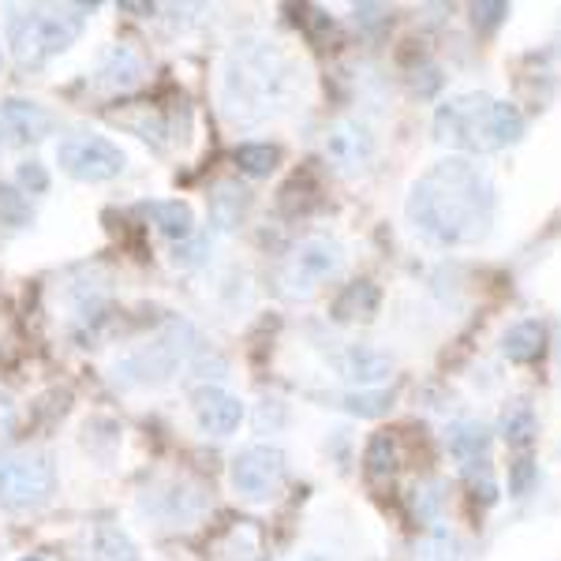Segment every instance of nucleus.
<instances>
[{
    "label": "nucleus",
    "mask_w": 561,
    "mask_h": 561,
    "mask_svg": "<svg viewBox=\"0 0 561 561\" xmlns=\"http://www.w3.org/2000/svg\"><path fill=\"white\" fill-rule=\"evenodd\" d=\"M415 237L434 248H468L491 237L497 192L491 176L465 158H446L412 184L404 203Z\"/></svg>",
    "instance_id": "1"
},
{
    "label": "nucleus",
    "mask_w": 561,
    "mask_h": 561,
    "mask_svg": "<svg viewBox=\"0 0 561 561\" xmlns=\"http://www.w3.org/2000/svg\"><path fill=\"white\" fill-rule=\"evenodd\" d=\"M304 83V68L280 42L243 38L221 65V113L229 124L255 128L270 116L285 113Z\"/></svg>",
    "instance_id": "2"
},
{
    "label": "nucleus",
    "mask_w": 561,
    "mask_h": 561,
    "mask_svg": "<svg viewBox=\"0 0 561 561\" xmlns=\"http://www.w3.org/2000/svg\"><path fill=\"white\" fill-rule=\"evenodd\" d=\"M434 135L446 147L468 153H494L524 139V113L510 102L468 90V94H457L446 105H438Z\"/></svg>",
    "instance_id": "3"
},
{
    "label": "nucleus",
    "mask_w": 561,
    "mask_h": 561,
    "mask_svg": "<svg viewBox=\"0 0 561 561\" xmlns=\"http://www.w3.org/2000/svg\"><path fill=\"white\" fill-rule=\"evenodd\" d=\"M83 12H90L87 4L79 8H60V4H34V8H8V45H12L15 60L20 65L38 68L45 60L60 57L71 42L83 34Z\"/></svg>",
    "instance_id": "4"
},
{
    "label": "nucleus",
    "mask_w": 561,
    "mask_h": 561,
    "mask_svg": "<svg viewBox=\"0 0 561 561\" xmlns=\"http://www.w3.org/2000/svg\"><path fill=\"white\" fill-rule=\"evenodd\" d=\"M57 165L65 169L71 180H83V184H102V180H116L128 165L124 150L113 139L98 131H76L68 139H60L57 147Z\"/></svg>",
    "instance_id": "5"
},
{
    "label": "nucleus",
    "mask_w": 561,
    "mask_h": 561,
    "mask_svg": "<svg viewBox=\"0 0 561 561\" xmlns=\"http://www.w3.org/2000/svg\"><path fill=\"white\" fill-rule=\"evenodd\" d=\"M57 486L53 460L45 454L0 457V505L4 510H34Z\"/></svg>",
    "instance_id": "6"
},
{
    "label": "nucleus",
    "mask_w": 561,
    "mask_h": 561,
    "mask_svg": "<svg viewBox=\"0 0 561 561\" xmlns=\"http://www.w3.org/2000/svg\"><path fill=\"white\" fill-rule=\"evenodd\" d=\"M187 325H173L161 341H153L150 348L131 352L124 356L121 364L113 367L116 386H161L169 382V375L176 370V364H184L187 356L195 352V345H180V333Z\"/></svg>",
    "instance_id": "7"
},
{
    "label": "nucleus",
    "mask_w": 561,
    "mask_h": 561,
    "mask_svg": "<svg viewBox=\"0 0 561 561\" xmlns=\"http://www.w3.org/2000/svg\"><path fill=\"white\" fill-rule=\"evenodd\" d=\"M232 491L248 502H274L288 479V460L277 446H248L232 460Z\"/></svg>",
    "instance_id": "8"
},
{
    "label": "nucleus",
    "mask_w": 561,
    "mask_h": 561,
    "mask_svg": "<svg viewBox=\"0 0 561 561\" xmlns=\"http://www.w3.org/2000/svg\"><path fill=\"white\" fill-rule=\"evenodd\" d=\"M341 262H345V255H341V248L333 240H322V237L304 240L300 248L293 251L288 270H285L288 293H293V296H311L322 280H330L333 274H337Z\"/></svg>",
    "instance_id": "9"
},
{
    "label": "nucleus",
    "mask_w": 561,
    "mask_h": 561,
    "mask_svg": "<svg viewBox=\"0 0 561 561\" xmlns=\"http://www.w3.org/2000/svg\"><path fill=\"white\" fill-rule=\"evenodd\" d=\"M375 153H378V147H375V135H370L367 124L337 121L330 131H325V158H330L345 176L367 173Z\"/></svg>",
    "instance_id": "10"
},
{
    "label": "nucleus",
    "mask_w": 561,
    "mask_h": 561,
    "mask_svg": "<svg viewBox=\"0 0 561 561\" xmlns=\"http://www.w3.org/2000/svg\"><path fill=\"white\" fill-rule=\"evenodd\" d=\"M192 404H195L198 427H203L206 434H214V438H225V434H232L243 423L240 397L225 393V389H217V386L198 389V393L192 397Z\"/></svg>",
    "instance_id": "11"
},
{
    "label": "nucleus",
    "mask_w": 561,
    "mask_h": 561,
    "mask_svg": "<svg viewBox=\"0 0 561 561\" xmlns=\"http://www.w3.org/2000/svg\"><path fill=\"white\" fill-rule=\"evenodd\" d=\"M0 131L12 142H38L53 131V116L34 102L8 98V102H0Z\"/></svg>",
    "instance_id": "12"
},
{
    "label": "nucleus",
    "mask_w": 561,
    "mask_h": 561,
    "mask_svg": "<svg viewBox=\"0 0 561 561\" xmlns=\"http://www.w3.org/2000/svg\"><path fill=\"white\" fill-rule=\"evenodd\" d=\"M337 370L352 386H375V382H382V378H389L393 364H389L386 352H378L370 345H348L337 356Z\"/></svg>",
    "instance_id": "13"
},
{
    "label": "nucleus",
    "mask_w": 561,
    "mask_h": 561,
    "mask_svg": "<svg viewBox=\"0 0 561 561\" xmlns=\"http://www.w3.org/2000/svg\"><path fill=\"white\" fill-rule=\"evenodd\" d=\"M142 79H147V60L131 45H113L102 68H98V83L105 90H135Z\"/></svg>",
    "instance_id": "14"
},
{
    "label": "nucleus",
    "mask_w": 561,
    "mask_h": 561,
    "mask_svg": "<svg viewBox=\"0 0 561 561\" xmlns=\"http://www.w3.org/2000/svg\"><path fill=\"white\" fill-rule=\"evenodd\" d=\"M491 442H494L491 427L479 420H460L446 431V449L460 465H479V460H486L491 457Z\"/></svg>",
    "instance_id": "15"
},
{
    "label": "nucleus",
    "mask_w": 561,
    "mask_h": 561,
    "mask_svg": "<svg viewBox=\"0 0 561 561\" xmlns=\"http://www.w3.org/2000/svg\"><path fill=\"white\" fill-rule=\"evenodd\" d=\"M547 348V330L539 319H520L502 333V352L510 364H536Z\"/></svg>",
    "instance_id": "16"
},
{
    "label": "nucleus",
    "mask_w": 561,
    "mask_h": 561,
    "mask_svg": "<svg viewBox=\"0 0 561 561\" xmlns=\"http://www.w3.org/2000/svg\"><path fill=\"white\" fill-rule=\"evenodd\" d=\"M142 214L158 225L161 237L169 240H192L195 232V217H192V206L180 203V198H161V203H147Z\"/></svg>",
    "instance_id": "17"
},
{
    "label": "nucleus",
    "mask_w": 561,
    "mask_h": 561,
    "mask_svg": "<svg viewBox=\"0 0 561 561\" xmlns=\"http://www.w3.org/2000/svg\"><path fill=\"white\" fill-rule=\"evenodd\" d=\"M378 300H382V293H378L375 280H356V285H348L345 293L333 300L330 314L337 322H364L378 311Z\"/></svg>",
    "instance_id": "18"
},
{
    "label": "nucleus",
    "mask_w": 561,
    "mask_h": 561,
    "mask_svg": "<svg viewBox=\"0 0 561 561\" xmlns=\"http://www.w3.org/2000/svg\"><path fill=\"white\" fill-rule=\"evenodd\" d=\"M536 434H539L536 409H531L528 397H517V401L502 412V438L510 442V446H517V449H528Z\"/></svg>",
    "instance_id": "19"
},
{
    "label": "nucleus",
    "mask_w": 561,
    "mask_h": 561,
    "mask_svg": "<svg viewBox=\"0 0 561 561\" xmlns=\"http://www.w3.org/2000/svg\"><path fill=\"white\" fill-rule=\"evenodd\" d=\"M90 561H139L135 542L113 524H98L90 536Z\"/></svg>",
    "instance_id": "20"
},
{
    "label": "nucleus",
    "mask_w": 561,
    "mask_h": 561,
    "mask_svg": "<svg viewBox=\"0 0 561 561\" xmlns=\"http://www.w3.org/2000/svg\"><path fill=\"white\" fill-rule=\"evenodd\" d=\"M248 187H240V184H221L217 187V195L210 198V217H214V225L217 229H237L240 225V217L243 210H248Z\"/></svg>",
    "instance_id": "21"
},
{
    "label": "nucleus",
    "mask_w": 561,
    "mask_h": 561,
    "mask_svg": "<svg viewBox=\"0 0 561 561\" xmlns=\"http://www.w3.org/2000/svg\"><path fill=\"white\" fill-rule=\"evenodd\" d=\"M397 465H401V454H397L393 434H375V438L367 442V454H364L367 476L375 479V483H382V479L397 472Z\"/></svg>",
    "instance_id": "22"
},
{
    "label": "nucleus",
    "mask_w": 561,
    "mask_h": 561,
    "mask_svg": "<svg viewBox=\"0 0 561 561\" xmlns=\"http://www.w3.org/2000/svg\"><path fill=\"white\" fill-rule=\"evenodd\" d=\"M420 561H468L465 542L457 539V531L434 524L427 536L420 539Z\"/></svg>",
    "instance_id": "23"
},
{
    "label": "nucleus",
    "mask_w": 561,
    "mask_h": 561,
    "mask_svg": "<svg viewBox=\"0 0 561 561\" xmlns=\"http://www.w3.org/2000/svg\"><path fill=\"white\" fill-rule=\"evenodd\" d=\"M237 165L248 176H270L280 165V150L270 147V142H243V147H237Z\"/></svg>",
    "instance_id": "24"
},
{
    "label": "nucleus",
    "mask_w": 561,
    "mask_h": 561,
    "mask_svg": "<svg viewBox=\"0 0 561 561\" xmlns=\"http://www.w3.org/2000/svg\"><path fill=\"white\" fill-rule=\"evenodd\" d=\"M341 404H345L352 415L375 420V415H386L389 409H393V397H389V393H348Z\"/></svg>",
    "instance_id": "25"
},
{
    "label": "nucleus",
    "mask_w": 561,
    "mask_h": 561,
    "mask_svg": "<svg viewBox=\"0 0 561 561\" xmlns=\"http://www.w3.org/2000/svg\"><path fill=\"white\" fill-rule=\"evenodd\" d=\"M465 479H468V486L476 491V497H483V505L497 502V483H494V472H491V460L465 465Z\"/></svg>",
    "instance_id": "26"
},
{
    "label": "nucleus",
    "mask_w": 561,
    "mask_h": 561,
    "mask_svg": "<svg viewBox=\"0 0 561 561\" xmlns=\"http://www.w3.org/2000/svg\"><path fill=\"white\" fill-rule=\"evenodd\" d=\"M505 15H510V4H502V0H483V4H472V26L479 34H494L497 26L505 23Z\"/></svg>",
    "instance_id": "27"
},
{
    "label": "nucleus",
    "mask_w": 561,
    "mask_h": 561,
    "mask_svg": "<svg viewBox=\"0 0 561 561\" xmlns=\"http://www.w3.org/2000/svg\"><path fill=\"white\" fill-rule=\"evenodd\" d=\"M26 217H31L26 198L15 192V187H0V221H4V225H23Z\"/></svg>",
    "instance_id": "28"
},
{
    "label": "nucleus",
    "mask_w": 561,
    "mask_h": 561,
    "mask_svg": "<svg viewBox=\"0 0 561 561\" xmlns=\"http://www.w3.org/2000/svg\"><path fill=\"white\" fill-rule=\"evenodd\" d=\"M438 510H442V483L415 486V513H420V520H434Z\"/></svg>",
    "instance_id": "29"
},
{
    "label": "nucleus",
    "mask_w": 561,
    "mask_h": 561,
    "mask_svg": "<svg viewBox=\"0 0 561 561\" xmlns=\"http://www.w3.org/2000/svg\"><path fill=\"white\" fill-rule=\"evenodd\" d=\"M531 483H536V465H531V457L513 460V465H510V494L524 497L531 491Z\"/></svg>",
    "instance_id": "30"
},
{
    "label": "nucleus",
    "mask_w": 561,
    "mask_h": 561,
    "mask_svg": "<svg viewBox=\"0 0 561 561\" xmlns=\"http://www.w3.org/2000/svg\"><path fill=\"white\" fill-rule=\"evenodd\" d=\"M20 184L31 195H38V192H45V187H49V173H45L38 161H23V165H20Z\"/></svg>",
    "instance_id": "31"
},
{
    "label": "nucleus",
    "mask_w": 561,
    "mask_h": 561,
    "mask_svg": "<svg viewBox=\"0 0 561 561\" xmlns=\"http://www.w3.org/2000/svg\"><path fill=\"white\" fill-rule=\"evenodd\" d=\"M12 423H15V404L8 401L4 393H0V434L12 431Z\"/></svg>",
    "instance_id": "32"
},
{
    "label": "nucleus",
    "mask_w": 561,
    "mask_h": 561,
    "mask_svg": "<svg viewBox=\"0 0 561 561\" xmlns=\"http://www.w3.org/2000/svg\"><path fill=\"white\" fill-rule=\"evenodd\" d=\"M300 561H325V558H319V554H307V558H300Z\"/></svg>",
    "instance_id": "33"
},
{
    "label": "nucleus",
    "mask_w": 561,
    "mask_h": 561,
    "mask_svg": "<svg viewBox=\"0 0 561 561\" xmlns=\"http://www.w3.org/2000/svg\"><path fill=\"white\" fill-rule=\"evenodd\" d=\"M23 561H42V558H23Z\"/></svg>",
    "instance_id": "34"
}]
</instances>
